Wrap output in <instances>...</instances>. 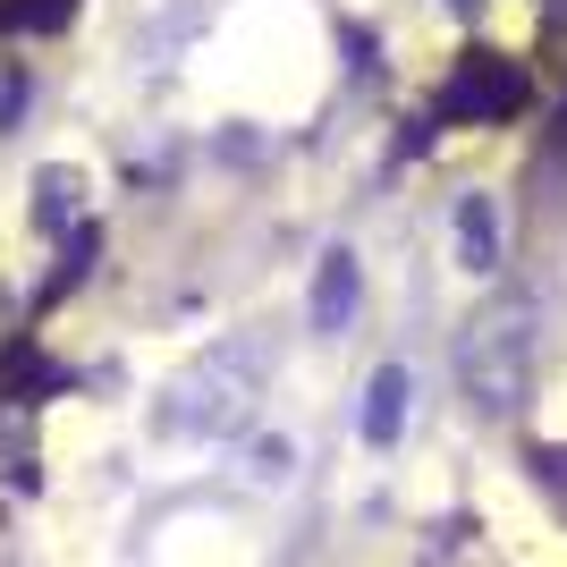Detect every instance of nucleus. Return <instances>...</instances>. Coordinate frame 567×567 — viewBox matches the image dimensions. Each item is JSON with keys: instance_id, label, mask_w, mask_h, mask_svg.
I'll use <instances>...</instances> for the list:
<instances>
[{"instance_id": "1", "label": "nucleus", "mask_w": 567, "mask_h": 567, "mask_svg": "<svg viewBox=\"0 0 567 567\" xmlns=\"http://www.w3.org/2000/svg\"><path fill=\"white\" fill-rule=\"evenodd\" d=\"M534 355H543L534 297H492L466 322V339H457V381H466V399L483 415H517L534 399Z\"/></svg>"}, {"instance_id": "2", "label": "nucleus", "mask_w": 567, "mask_h": 567, "mask_svg": "<svg viewBox=\"0 0 567 567\" xmlns=\"http://www.w3.org/2000/svg\"><path fill=\"white\" fill-rule=\"evenodd\" d=\"M255 381H262V348H255V339H237V348L204 355V364L169 390L162 424H169V432H229V424H246Z\"/></svg>"}, {"instance_id": "3", "label": "nucleus", "mask_w": 567, "mask_h": 567, "mask_svg": "<svg viewBox=\"0 0 567 567\" xmlns=\"http://www.w3.org/2000/svg\"><path fill=\"white\" fill-rule=\"evenodd\" d=\"M525 94H534V85H525L517 60H499V51H466V60L450 69V85L432 94V111L415 118V144H432L441 127H457V118H517Z\"/></svg>"}, {"instance_id": "4", "label": "nucleus", "mask_w": 567, "mask_h": 567, "mask_svg": "<svg viewBox=\"0 0 567 567\" xmlns=\"http://www.w3.org/2000/svg\"><path fill=\"white\" fill-rule=\"evenodd\" d=\"M355 306H364V262H355V246H322V262H313V331L339 339L355 322Z\"/></svg>"}, {"instance_id": "5", "label": "nucleus", "mask_w": 567, "mask_h": 567, "mask_svg": "<svg viewBox=\"0 0 567 567\" xmlns=\"http://www.w3.org/2000/svg\"><path fill=\"white\" fill-rule=\"evenodd\" d=\"M499 255H508V229H499V204L492 195H457V262L474 280H492Z\"/></svg>"}, {"instance_id": "6", "label": "nucleus", "mask_w": 567, "mask_h": 567, "mask_svg": "<svg viewBox=\"0 0 567 567\" xmlns=\"http://www.w3.org/2000/svg\"><path fill=\"white\" fill-rule=\"evenodd\" d=\"M406 364H381L373 381H364V415H355V432H364V450H390L399 441V424H406Z\"/></svg>"}, {"instance_id": "7", "label": "nucleus", "mask_w": 567, "mask_h": 567, "mask_svg": "<svg viewBox=\"0 0 567 567\" xmlns=\"http://www.w3.org/2000/svg\"><path fill=\"white\" fill-rule=\"evenodd\" d=\"M76 195H85L76 169H43V178H34V220H43V229H69V220H76Z\"/></svg>"}, {"instance_id": "8", "label": "nucleus", "mask_w": 567, "mask_h": 567, "mask_svg": "<svg viewBox=\"0 0 567 567\" xmlns=\"http://www.w3.org/2000/svg\"><path fill=\"white\" fill-rule=\"evenodd\" d=\"M339 43H348V69H355V76H373V69H381V60H373V51H381L373 25H339Z\"/></svg>"}, {"instance_id": "9", "label": "nucleus", "mask_w": 567, "mask_h": 567, "mask_svg": "<svg viewBox=\"0 0 567 567\" xmlns=\"http://www.w3.org/2000/svg\"><path fill=\"white\" fill-rule=\"evenodd\" d=\"M288 466H297V450H288V441H255V474H271V483H280Z\"/></svg>"}, {"instance_id": "10", "label": "nucleus", "mask_w": 567, "mask_h": 567, "mask_svg": "<svg viewBox=\"0 0 567 567\" xmlns=\"http://www.w3.org/2000/svg\"><path fill=\"white\" fill-rule=\"evenodd\" d=\"M450 9H457V18H483V0H450Z\"/></svg>"}]
</instances>
